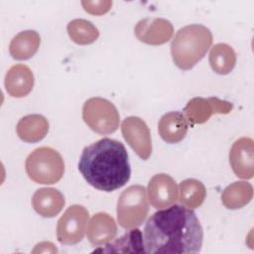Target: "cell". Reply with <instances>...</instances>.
Returning <instances> with one entry per match:
<instances>
[{"label":"cell","instance_id":"1","mask_svg":"<svg viewBox=\"0 0 254 254\" xmlns=\"http://www.w3.org/2000/svg\"><path fill=\"white\" fill-rule=\"evenodd\" d=\"M143 240L146 253L192 254L201 249L203 231L191 208L175 204L147 220Z\"/></svg>","mask_w":254,"mask_h":254},{"label":"cell","instance_id":"2","mask_svg":"<svg viewBox=\"0 0 254 254\" xmlns=\"http://www.w3.org/2000/svg\"><path fill=\"white\" fill-rule=\"evenodd\" d=\"M85 181L103 191H113L126 185L131 176L125 146L117 140L103 138L85 147L78 162Z\"/></svg>","mask_w":254,"mask_h":254},{"label":"cell","instance_id":"3","mask_svg":"<svg viewBox=\"0 0 254 254\" xmlns=\"http://www.w3.org/2000/svg\"><path fill=\"white\" fill-rule=\"evenodd\" d=\"M212 44V34L200 24L181 28L171 44V55L175 64L183 69L192 68L206 54Z\"/></svg>","mask_w":254,"mask_h":254},{"label":"cell","instance_id":"4","mask_svg":"<svg viewBox=\"0 0 254 254\" xmlns=\"http://www.w3.org/2000/svg\"><path fill=\"white\" fill-rule=\"evenodd\" d=\"M26 172L37 184L53 185L59 182L64 172V164L61 154L50 147L34 150L26 159Z\"/></svg>","mask_w":254,"mask_h":254},{"label":"cell","instance_id":"5","mask_svg":"<svg viewBox=\"0 0 254 254\" xmlns=\"http://www.w3.org/2000/svg\"><path fill=\"white\" fill-rule=\"evenodd\" d=\"M149 212L146 190L143 186L134 185L122 191L117 201V219L126 229L140 226Z\"/></svg>","mask_w":254,"mask_h":254},{"label":"cell","instance_id":"6","mask_svg":"<svg viewBox=\"0 0 254 254\" xmlns=\"http://www.w3.org/2000/svg\"><path fill=\"white\" fill-rule=\"evenodd\" d=\"M82 119L92 131L107 135L117 130L120 116L112 102L102 97H92L83 104Z\"/></svg>","mask_w":254,"mask_h":254},{"label":"cell","instance_id":"7","mask_svg":"<svg viewBox=\"0 0 254 254\" xmlns=\"http://www.w3.org/2000/svg\"><path fill=\"white\" fill-rule=\"evenodd\" d=\"M89 213L81 205L69 206L61 216L57 225V238L60 243L72 245L80 242L84 236Z\"/></svg>","mask_w":254,"mask_h":254},{"label":"cell","instance_id":"8","mask_svg":"<svg viewBox=\"0 0 254 254\" xmlns=\"http://www.w3.org/2000/svg\"><path fill=\"white\" fill-rule=\"evenodd\" d=\"M121 132L125 141L143 160H148L152 153V142L149 127L143 119L130 116L123 120Z\"/></svg>","mask_w":254,"mask_h":254},{"label":"cell","instance_id":"9","mask_svg":"<svg viewBox=\"0 0 254 254\" xmlns=\"http://www.w3.org/2000/svg\"><path fill=\"white\" fill-rule=\"evenodd\" d=\"M233 105L231 102L221 100L217 97H194L186 105L185 116L192 127L194 124L206 122L212 114H228L231 112Z\"/></svg>","mask_w":254,"mask_h":254},{"label":"cell","instance_id":"10","mask_svg":"<svg viewBox=\"0 0 254 254\" xmlns=\"http://www.w3.org/2000/svg\"><path fill=\"white\" fill-rule=\"evenodd\" d=\"M134 32L140 42L147 45L158 46L172 39L174 27L167 19L145 18L136 24Z\"/></svg>","mask_w":254,"mask_h":254},{"label":"cell","instance_id":"11","mask_svg":"<svg viewBox=\"0 0 254 254\" xmlns=\"http://www.w3.org/2000/svg\"><path fill=\"white\" fill-rule=\"evenodd\" d=\"M229 163L236 177L249 180L254 175L253 140L242 137L236 140L229 151Z\"/></svg>","mask_w":254,"mask_h":254},{"label":"cell","instance_id":"12","mask_svg":"<svg viewBox=\"0 0 254 254\" xmlns=\"http://www.w3.org/2000/svg\"><path fill=\"white\" fill-rule=\"evenodd\" d=\"M178 190L175 180L167 174L155 175L148 184L149 200L155 208H164L175 203Z\"/></svg>","mask_w":254,"mask_h":254},{"label":"cell","instance_id":"13","mask_svg":"<svg viewBox=\"0 0 254 254\" xmlns=\"http://www.w3.org/2000/svg\"><path fill=\"white\" fill-rule=\"evenodd\" d=\"M87 238L92 245L99 246L112 241L117 234V225L106 212L95 213L87 225Z\"/></svg>","mask_w":254,"mask_h":254},{"label":"cell","instance_id":"14","mask_svg":"<svg viewBox=\"0 0 254 254\" xmlns=\"http://www.w3.org/2000/svg\"><path fill=\"white\" fill-rule=\"evenodd\" d=\"M189 121L180 111H171L164 114L159 123L158 131L161 138L170 144L181 142L187 135Z\"/></svg>","mask_w":254,"mask_h":254},{"label":"cell","instance_id":"15","mask_svg":"<svg viewBox=\"0 0 254 254\" xmlns=\"http://www.w3.org/2000/svg\"><path fill=\"white\" fill-rule=\"evenodd\" d=\"M34 81V74L29 66L15 64L6 73L5 88L13 97H24L32 91Z\"/></svg>","mask_w":254,"mask_h":254},{"label":"cell","instance_id":"16","mask_svg":"<svg viewBox=\"0 0 254 254\" xmlns=\"http://www.w3.org/2000/svg\"><path fill=\"white\" fill-rule=\"evenodd\" d=\"M64 205L63 193L53 188L37 190L32 197L34 210L43 217H54L61 212Z\"/></svg>","mask_w":254,"mask_h":254},{"label":"cell","instance_id":"17","mask_svg":"<svg viewBox=\"0 0 254 254\" xmlns=\"http://www.w3.org/2000/svg\"><path fill=\"white\" fill-rule=\"evenodd\" d=\"M16 131L21 140L36 143L46 137L49 131V122L43 115L30 114L19 120Z\"/></svg>","mask_w":254,"mask_h":254},{"label":"cell","instance_id":"18","mask_svg":"<svg viewBox=\"0 0 254 254\" xmlns=\"http://www.w3.org/2000/svg\"><path fill=\"white\" fill-rule=\"evenodd\" d=\"M40 43L41 38L38 32L34 30L20 32L12 39L10 43V55L17 61L28 60L37 53Z\"/></svg>","mask_w":254,"mask_h":254},{"label":"cell","instance_id":"19","mask_svg":"<svg viewBox=\"0 0 254 254\" xmlns=\"http://www.w3.org/2000/svg\"><path fill=\"white\" fill-rule=\"evenodd\" d=\"M95 252L114 253H146L143 235L139 229H132L118 239L108 242L105 248L95 250Z\"/></svg>","mask_w":254,"mask_h":254},{"label":"cell","instance_id":"20","mask_svg":"<svg viewBox=\"0 0 254 254\" xmlns=\"http://www.w3.org/2000/svg\"><path fill=\"white\" fill-rule=\"evenodd\" d=\"M253 197V188L247 182H235L224 189L221 201L226 208L238 209L245 206Z\"/></svg>","mask_w":254,"mask_h":254},{"label":"cell","instance_id":"21","mask_svg":"<svg viewBox=\"0 0 254 254\" xmlns=\"http://www.w3.org/2000/svg\"><path fill=\"white\" fill-rule=\"evenodd\" d=\"M236 54L227 44L214 45L209 53V64L213 71L218 74H227L235 66Z\"/></svg>","mask_w":254,"mask_h":254},{"label":"cell","instance_id":"22","mask_svg":"<svg viewBox=\"0 0 254 254\" xmlns=\"http://www.w3.org/2000/svg\"><path fill=\"white\" fill-rule=\"evenodd\" d=\"M179 201L189 207L196 208L204 201L206 196V190L203 184L195 179H187L180 184Z\"/></svg>","mask_w":254,"mask_h":254},{"label":"cell","instance_id":"23","mask_svg":"<svg viewBox=\"0 0 254 254\" xmlns=\"http://www.w3.org/2000/svg\"><path fill=\"white\" fill-rule=\"evenodd\" d=\"M67 34L72 42L77 45H89L99 37L98 29L85 19L71 20L66 27Z\"/></svg>","mask_w":254,"mask_h":254},{"label":"cell","instance_id":"24","mask_svg":"<svg viewBox=\"0 0 254 254\" xmlns=\"http://www.w3.org/2000/svg\"><path fill=\"white\" fill-rule=\"evenodd\" d=\"M81 5L89 14L102 15L110 10L112 1H82Z\"/></svg>","mask_w":254,"mask_h":254}]
</instances>
